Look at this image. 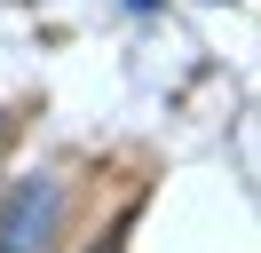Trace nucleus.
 Listing matches in <instances>:
<instances>
[{"label": "nucleus", "mask_w": 261, "mask_h": 253, "mask_svg": "<svg viewBox=\"0 0 261 253\" xmlns=\"http://www.w3.org/2000/svg\"><path fill=\"white\" fill-rule=\"evenodd\" d=\"M56 221H64V190L40 174V182H24L16 198H8V214H0V253H40L56 237Z\"/></svg>", "instance_id": "1"}]
</instances>
